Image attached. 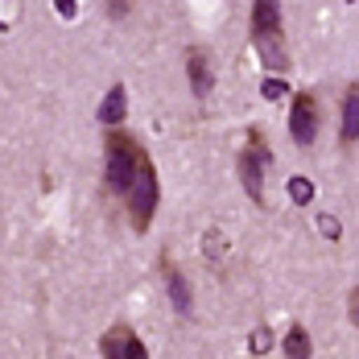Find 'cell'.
<instances>
[{"mask_svg": "<svg viewBox=\"0 0 359 359\" xmlns=\"http://www.w3.org/2000/svg\"><path fill=\"white\" fill-rule=\"evenodd\" d=\"M104 186H108L111 194H128V186H133V178H137V170H141L144 161V149L128 133H116L111 128L108 137H104Z\"/></svg>", "mask_w": 359, "mask_h": 359, "instance_id": "1", "label": "cell"}, {"mask_svg": "<svg viewBox=\"0 0 359 359\" xmlns=\"http://www.w3.org/2000/svg\"><path fill=\"white\" fill-rule=\"evenodd\" d=\"M157 198H161V186H157V170H153V161L144 157L141 170H137V178L128 186V194H124V207H128V215H133V227L144 231L149 227V219L157 211Z\"/></svg>", "mask_w": 359, "mask_h": 359, "instance_id": "2", "label": "cell"}, {"mask_svg": "<svg viewBox=\"0 0 359 359\" xmlns=\"http://www.w3.org/2000/svg\"><path fill=\"white\" fill-rule=\"evenodd\" d=\"M264 165H269V144H264V137L252 128L248 133V149L236 157V174H240L244 194H248L252 203H264Z\"/></svg>", "mask_w": 359, "mask_h": 359, "instance_id": "3", "label": "cell"}, {"mask_svg": "<svg viewBox=\"0 0 359 359\" xmlns=\"http://www.w3.org/2000/svg\"><path fill=\"white\" fill-rule=\"evenodd\" d=\"M318 124H323V116H318V100H314V91H297L293 95V108H289V137L293 144H314L318 141Z\"/></svg>", "mask_w": 359, "mask_h": 359, "instance_id": "4", "label": "cell"}, {"mask_svg": "<svg viewBox=\"0 0 359 359\" xmlns=\"http://www.w3.org/2000/svg\"><path fill=\"white\" fill-rule=\"evenodd\" d=\"M100 351H104L108 359H144V355H149V351H144V343L124 323L111 326L108 334L100 339Z\"/></svg>", "mask_w": 359, "mask_h": 359, "instance_id": "5", "label": "cell"}, {"mask_svg": "<svg viewBox=\"0 0 359 359\" xmlns=\"http://www.w3.org/2000/svg\"><path fill=\"white\" fill-rule=\"evenodd\" d=\"M186 79H190L194 100H207V95H211V87H215V71H211L207 50H198V46L186 50Z\"/></svg>", "mask_w": 359, "mask_h": 359, "instance_id": "6", "label": "cell"}, {"mask_svg": "<svg viewBox=\"0 0 359 359\" xmlns=\"http://www.w3.org/2000/svg\"><path fill=\"white\" fill-rule=\"evenodd\" d=\"M252 46H256V54H260V62L269 71H289V50H285V37L281 34H260V37H252Z\"/></svg>", "mask_w": 359, "mask_h": 359, "instance_id": "7", "label": "cell"}, {"mask_svg": "<svg viewBox=\"0 0 359 359\" xmlns=\"http://www.w3.org/2000/svg\"><path fill=\"white\" fill-rule=\"evenodd\" d=\"M161 269H165V289H170V302H174V310H178L182 318H194V297H190L186 277H182L170 260H161Z\"/></svg>", "mask_w": 359, "mask_h": 359, "instance_id": "8", "label": "cell"}, {"mask_svg": "<svg viewBox=\"0 0 359 359\" xmlns=\"http://www.w3.org/2000/svg\"><path fill=\"white\" fill-rule=\"evenodd\" d=\"M281 34V4L277 0H252V37Z\"/></svg>", "mask_w": 359, "mask_h": 359, "instance_id": "9", "label": "cell"}, {"mask_svg": "<svg viewBox=\"0 0 359 359\" xmlns=\"http://www.w3.org/2000/svg\"><path fill=\"white\" fill-rule=\"evenodd\" d=\"M339 141H343V144H355V141H359V83H351V87H347V95H343Z\"/></svg>", "mask_w": 359, "mask_h": 359, "instance_id": "10", "label": "cell"}, {"mask_svg": "<svg viewBox=\"0 0 359 359\" xmlns=\"http://www.w3.org/2000/svg\"><path fill=\"white\" fill-rule=\"evenodd\" d=\"M108 128H116L124 116H128V91H124V83H111L108 95H104V104H100V111H95Z\"/></svg>", "mask_w": 359, "mask_h": 359, "instance_id": "11", "label": "cell"}, {"mask_svg": "<svg viewBox=\"0 0 359 359\" xmlns=\"http://www.w3.org/2000/svg\"><path fill=\"white\" fill-rule=\"evenodd\" d=\"M289 359H310L314 355V343H310V334H306V326H289L285 334V347H281Z\"/></svg>", "mask_w": 359, "mask_h": 359, "instance_id": "12", "label": "cell"}, {"mask_svg": "<svg viewBox=\"0 0 359 359\" xmlns=\"http://www.w3.org/2000/svg\"><path fill=\"white\" fill-rule=\"evenodd\" d=\"M289 198H293V207H310V203H314V182L310 178H302V174H297V178H289Z\"/></svg>", "mask_w": 359, "mask_h": 359, "instance_id": "13", "label": "cell"}, {"mask_svg": "<svg viewBox=\"0 0 359 359\" xmlns=\"http://www.w3.org/2000/svg\"><path fill=\"white\" fill-rule=\"evenodd\" d=\"M269 347H273V334H269V326H256V330L248 334V351H252V355H264Z\"/></svg>", "mask_w": 359, "mask_h": 359, "instance_id": "14", "label": "cell"}, {"mask_svg": "<svg viewBox=\"0 0 359 359\" xmlns=\"http://www.w3.org/2000/svg\"><path fill=\"white\" fill-rule=\"evenodd\" d=\"M260 91H264V100H273V104H277V100H285V95H289V83H285V79H264V83H260Z\"/></svg>", "mask_w": 359, "mask_h": 359, "instance_id": "15", "label": "cell"}, {"mask_svg": "<svg viewBox=\"0 0 359 359\" xmlns=\"http://www.w3.org/2000/svg\"><path fill=\"white\" fill-rule=\"evenodd\" d=\"M318 231H323L326 240H343V227H339L334 215H318Z\"/></svg>", "mask_w": 359, "mask_h": 359, "instance_id": "16", "label": "cell"}, {"mask_svg": "<svg viewBox=\"0 0 359 359\" xmlns=\"http://www.w3.org/2000/svg\"><path fill=\"white\" fill-rule=\"evenodd\" d=\"M133 13V0H108V17L111 21H124Z\"/></svg>", "mask_w": 359, "mask_h": 359, "instance_id": "17", "label": "cell"}, {"mask_svg": "<svg viewBox=\"0 0 359 359\" xmlns=\"http://www.w3.org/2000/svg\"><path fill=\"white\" fill-rule=\"evenodd\" d=\"M54 13H58L62 21H74V17H79V0H54Z\"/></svg>", "mask_w": 359, "mask_h": 359, "instance_id": "18", "label": "cell"}, {"mask_svg": "<svg viewBox=\"0 0 359 359\" xmlns=\"http://www.w3.org/2000/svg\"><path fill=\"white\" fill-rule=\"evenodd\" d=\"M347 310H351V323H355V330H359V285L351 289V297H347Z\"/></svg>", "mask_w": 359, "mask_h": 359, "instance_id": "19", "label": "cell"}, {"mask_svg": "<svg viewBox=\"0 0 359 359\" xmlns=\"http://www.w3.org/2000/svg\"><path fill=\"white\" fill-rule=\"evenodd\" d=\"M219 252H223V248H219V231H211V236H207V256L215 260Z\"/></svg>", "mask_w": 359, "mask_h": 359, "instance_id": "20", "label": "cell"}, {"mask_svg": "<svg viewBox=\"0 0 359 359\" xmlns=\"http://www.w3.org/2000/svg\"><path fill=\"white\" fill-rule=\"evenodd\" d=\"M347 4H355V0H347Z\"/></svg>", "mask_w": 359, "mask_h": 359, "instance_id": "21", "label": "cell"}]
</instances>
